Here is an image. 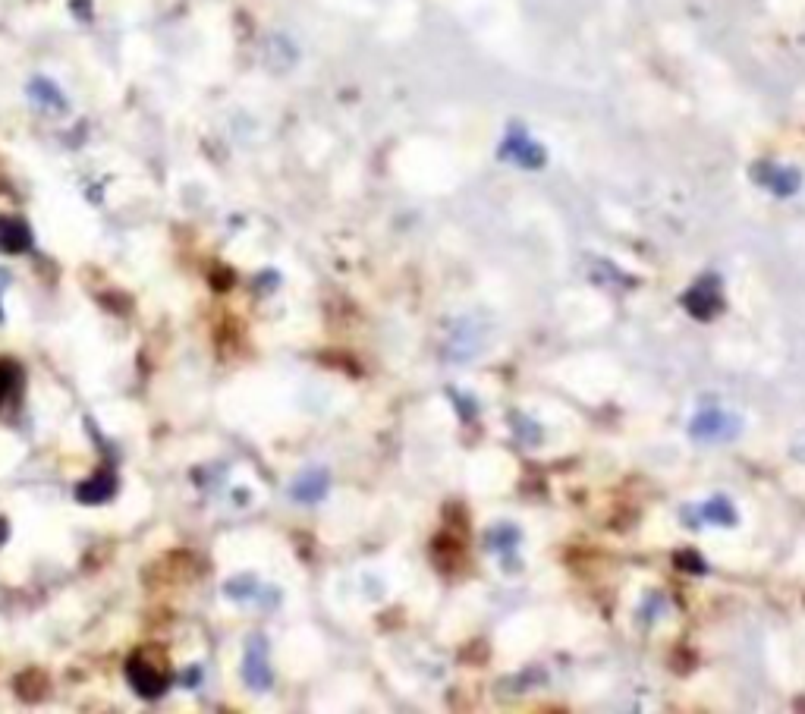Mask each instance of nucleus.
<instances>
[{
  "mask_svg": "<svg viewBox=\"0 0 805 714\" xmlns=\"http://www.w3.org/2000/svg\"><path fill=\"white\" fill-rule=\"evenodd\" d=\"M328 494V472L324 469H309V472H302L299 479L293 482V497L296 501H321V497Z\"/></svg>",
  "mask_w": 805,
  "mask_h": 714,
  "instance_id": "obj_6",
  "label": "nucleus"
},
{
  "mask_svg": "<svg viewBox=\"0 0 805 714\" xmlns=\"http://www.w3.org/2000/svg\"><path fill=\"white\" fill-rule=\"evenodd\" d=\"M7 538H10V523H7V519H4V516H0V545H4V542H7Z\"/></svg>",
  "mask_w": 805,
  "mask_h": 714,
  "instance_id": "obj_10",
  "label": "nucleus"
},
{
  "mask_svg": "<svg viewBox=\"0 0 805 714\" xmlns=\"http://www.w3.org/2000/svg\"><path fill=\"white\" fill-rule=\"evenodd\" d=\"M255 589H258L255 576H236V579H230L227 586H224V595H230L233 601H246V598L255 595Z\"/></svg>",
  "mask_w": 805,
  "mask_h": 714,
  "instance_id": "obj_8",
  "label": "nucleus"
},
{
  "mask_svg": "<svg viewBox=\"0 0 805 714\" xmlns=\"http://www.w3.org/2000/svg\"><path fill=\"white\" fill-rule=\"evenodd\" d=\"M126 680H129V686L136 689V696H142L148 702L161 699L164 692L170 689V677L145 655H133L126 661Z\"/></svg>",
  "mask_w": 805,
  "mask_h": 714,
  "instance_id": "obj_1",
  "label": "nucleus"
},
{
  "mask_svg": "<svg viewBox=\"0 0 805 714\" xmlns=\"http://www.w3.org/2000/svg\"><path fill=\"white\" fill-rule=\"evenodd\" d=\"M10 284V271L7 268H0V290H4Z\"/></svg>",
  "mask_w": 805,
  "mask_h": 714,
  "instance_id": "obj_11",
  "label": "nucleus"
},
{
  "mask_svg": "<svg viewBox=\"0 0 805 714\" xmlns=\"http://www.w3.org/2000/svg\"><path fill=\"white\" fill-rule=\"evenodd\" d=\"M117 494V475L114 472H95L76 488V497L82 504H104Z\"/></svg>",
  "mask_w": 805,
  "mask_h": 714,
  "instance_id": "obj_4",
  "label": "nucleus"
},
{
  "mask_svg": "<svg viewBox=\"0 0 805 714\" xmlns=\"http://www.w3.org/2000/svg\"><path fill=\"white\" fill-rule=\"evenodd\" d=\"M13 384H16V372L10 369V365H0V403L10 397Z\"/></svg>",
  "mask_w": 805,
  "mask_h": 714,
  "instance_id": "obj_9",
  "label": "nucleus"
},
{
  "mask_svg": "<svg viewBox=\"0 0 805 714\" xmlns=\"http://www.w3.org/2000/svg\"><path fill=\"white\" fill-rule=\"evenodd\" d=\"M692 435L699 438H724V416L721 413H705L692 422Z\"/></svg>",
  "mask_w": 805,
  "mask_h": 714,
  "instance_id": "obj_7",
  "label": "nucleus"
},
{
  "mask_svg": "<svg viewBox=\"0 0 805 714\" xmlns=\"http://www.w3.org/2000/svg\"><path fill=\"white\" fill-rule=\"evenodd\" d=\"M0 324H4V309H0Z\"/></svg>",
  "mask_w": 805,
  "mask_h": 714,
  "instance_id": "obj_12",
  "label": "nucleus"
},
{
  "mask_svg": "<svg viewBox=\"0 0 805 714\" xmlns=\"http://www.w3.org/2000/svg\"><path fill=\"white\" fill-rule=\"evenodd\" d=\"M243 680L249 689L265 692L271 689V661H268V639L265 636H252L246 645V658H243Z\"/></svg>",
  "mask_w": 805,
  "mask_h": 714,
  "instance_id": "obj_2",
  "label": "nucleus"
},
{
  "mask_svg": "<svg viewBox=\"0 0 805 714\" xmlns=\"http://www.w3.org/2000/svg\"><path fill=\"white\" fill-rule=\"evenodd\" d=\"M26 95L38 111H45V114H67L70 111L67 95H63L60 85L48 76H32L26 85Z\"/></svg>",
  "mask_w": 805,
  "mask_h": 714,
  "instance_id": "obj_3",
  "label": "nucleus"
},
{
  "mask_svg": "<svg viewBox=\"0 0 805 714\" xmlns=\"http://www.w3.org/2000/svg\"><path fill=\"white\" fill-rule=\"evenodd\" d=\"M0 249L10 255L32 249V230L23 218H0Z\"/></svg>",
  "mask_w": 805,
  "mask_h": 714,
  "instance_id": "obj_5",
  "label": "nucleus"
}]
</instances>
